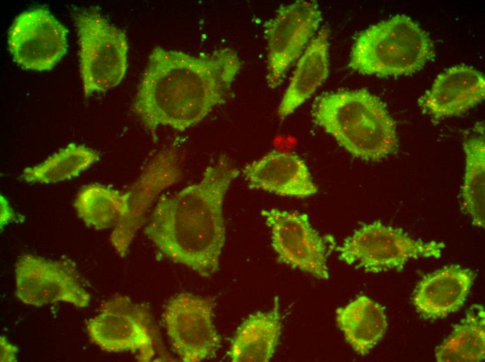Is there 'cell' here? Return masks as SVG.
<instances>
[{
	"instance_id": "cell-1",
	"label": "cell",
	"mask_w": 485,
	"mask_h": 362,
	"mask_svg": "<svg viewBox=\"0 0 485 362\" xmlns=\"http://www.w3.org/2000/svg\"><path fill=\"white\" fill-rule=\"evenodd\" d=\"M242 61L229 48L193 56L161 47L149 57L132 111L153 138L159 127L183 132L224 102Z\"/></svg>"
},
{
	"instance_id": "cell-2",
	"label": "cell",
	"mask_w": 485,
	"mask_h": 362,
	"mask_svg": "<svg viewBox=\"0 0 485 362\" xmlns=\"http://www.w3.org/2000/svg\"><path fill=\"white\" fill-rule=\"evenodd\" d=\"M239 173L221 157L199 182L159 198L144 233L164 257L203 276L218 269L225 242L223 202Z\"/></svg>"
},
{
	"instance_id": "cell-3",
	"label": "cell",
	"mask_w": 485,
	"mask_h": 362,
	"mask_svg": "<svg viewBox=\"0 0 485 362\" xmlns=\"http://www.w3.org/2000/svg\"><path fill=\"white\" fill-rule=\"evenodd\" d=\"M314 122L355 157L378 161L395 152V123L385 104L368 90H340L318 97Z\"/></svg>"
},
{
	"instance_id": "cell-4",
	"label": "cell",
	"mask_w": 485,
	"mask_h": 362,
	"mask_svg": "<svg viewBox=\"0 0 485 362\" xmlns=\"http://www.w3.org/2000/svg\"><path fill=\"white\" fill-rule=\"evenodd\" d=\"M433 56L427 33L409 17L397 15L359 34L348 66L364 74L407 75L422 68Z\"/></svg>"
},
{
	"instance_id": "cell-5",
	"label": "cell",
	"mask_w": 485,
	"mask_h": 362,
	"mask_svg": "<svg viewBox=\"0 0 485 362\" xmlns=\"http://www.w3.org/2000/svg\"><path fill=\"white\" fill-rule=\"evenodd\" d=\"M79 44V69L84 96L117 86L128 69V44L123 31L95 9L73 14Z\"/></svg>"
},
{
	"instance_id": "cell-6",
	"label": "cell",
	"mask_w": 485,
	"mask_h": 362,
	"mask_svg": "<svg viewBox=\"0 0 485 362\" xmlns=\"http://www.w3.org/2000/svg\"><path fill=\"white\" fill-rule=\"evenodd\" d=\"M445 244L411 238L402 230L374 221L362 226L335 249L339 258L366 272L400 270L412 259L438 258Z\"/></svg>"
},
{
	"instance_id": "cell-7",
	"label": "cell",
	"mask_w": 485,
	"mask_h": 362,
	"mask_svg": "<svg viewBox=\"0 0 485 362\" xmlns=\"http://www.w3.org/2000/svg\"><path fill=\"white\" fill-rule=\"evenodd\" d=\"M91 341L108 352L130 351L141 362L155 355V334L148 307L128 296L116 295L105 302L98 315L88 320Z\"/></svg>"
},
{
	"instance_id": "cell-8",
	"label": "cell",
	"mask_w": 485,
	"mask_h": 362,
	"mask_svg": "<svg viewBox=\"0 0 485 362\" xmlns=\"http://www.w3.org/2000/svg\"><path fill=\"white\" fill-rule=\"evenodd\" d=\"M15 295L26 305L40 307L63 301L85 308L91 299L74 263L69 260L23 255L15 266Z\"/></svg>"
},
{
	"instance_id": "cell-9",
	"label": "cell",
	"mask_w": 485,
	"mask_h": 362,
	"mask_svg": "<svg viewBox=\"0 0 485 362\" xmlns=\"http://www.w3.org/2000/svg\"><path fill=\"white\" fill-rule=\"evenodd\" d=\"M321 13L316 1H297L278 8L265 22L267 40V75L270 88L280 85L285 74L317 31Z\"/></svg>"
},
{
	"instance_id": "cell-10",
	"label": "cell",
	"mask_w": 485,
	"mask_h": 362,
	"mask_svg": "<svg viewBox=\"0 0 485 362\" xmlns=\"http://www.w3.org/2000/svg\"><path fill=\"white\" fill-rule=\"evenodd\" d=\"M213 301L180 293L171 297L163 320L171 345L184 362H199L212 356L220 338L213 324Z\"/></svg>"
},
{
	"instance_id": "cell-11",
	"label": "cell",
	"mask_w": 485,
	"mask_h": 362,
	"mask_svg": "<svg viewBox=\"0 0 485 362\" xmlns=\"http://www.w3.org/2000/svg\"><path fill=\"white\" fill-rule=\"evenodd\" d=\"M68 31L43 7L18 15L8 31V47L14 61L26 70L52 69L66 54Z\"/></svg>"
},
{
	"instance_id": "cell-12",
	"label": "cell",
	"mask_w": 485,
	"mask_h": 362,
	"mask_svg": "<svg viewBox=\"0 0 485 362\" xmlns=\"http://www.w3.org/2000/svg\"><path fill=\"white\" fill-rule=\"evenodd\" d=\"M262 215L270 228L272 246L280 262L328 279L327 246L305 214L271 209Z\"/></svg>"
},
{
	"instance_id": "cell-13",
	"label": "cell",
	"mask_w": 485,
	"mask_h": 362,
	"mask_svg": "<svg viewBox=\"0 0 485 362\" xmlns=\"http://www.w3.org/2000/svg\"><path fill=\"white\" fill-rule=\"evenodd\" d=\"M177 152L165 149L148 163L128 190V207L125 214L114 226L110 242L117 253L124 258L137 232L142 226L148 209L157 196L177 182L181 177Z\"/></svg>"
},
{
	"instance_id": "cell-14",
	"label": "cell",
	"mask_w": 485,
	"mask_h": 362,
	"mask_svg": "<svg viewBox=\"0 0 485 362\" xmlns=\"http://www.w3.org/2000/svg\"><path fill=\"white\" fill-rule=\"evenodd\" d=\"M484 74L467 65H456L440 74L419 100L422 110L439 119L461 114L484 99Z\"/></svg>"
},
{
	"instance_id": "cell-15",
	"label": "cell",
	"mask_w": 485,
	"mask_h": 362,
	"mask_svg": "<svg viewBox=\"0 0 485 362\" xmlns=\"http://www.w3.org/2000/svg\"><path fill=\"white\" fill-rule=\"evenodd\" d=\"M243 171L250 189L297 198L318 191L305 162L293 153L270 152L245 166Z\"/></svg>"
},
{
	"instance_id": "cell-16",
	"label": "cell",
	"mask_w": 485,
	"mask_h": 362,
	"mask_svg": "<svg viewBox=\"0 0 485 362\" xmlns=\"http://www.w3.org/2000/svg\"><path fill=\"white\" fill-rule=\"evenodd\" d=\"M475 278L474 272L450 265L424 276L413 296L417 311L426 319L442 318L465 303Z\"/></svg>"
},
{
	"instance_id": "cell-17",
	"label": "cell",
	"mask_w": 485,
	"mask_h": 362,
	"mask_svg": "<svg viewBox=\"0 0 485 362\" xmlns=\"http://www.w3.org/2000/svg\"><path fill=\"white\" fill-rule=\"evenodd\" d=\"M329 30L322 29L311 41L296 65L278 108L284 118L309 99L329 73Z\"/></svg>"
},
{
	"instance_id": "cell-18",
	"label": "cell",
	"mask_w": 485,
	"mask_h": 362,
	"mask_svg": "<svg viewBox=\"0 0 485 362\" xmlns=\"http://www.w3.org/2000/svg\"><path fill=\"white\" fill-rule=\"evenodd\" d=\"M337 323L352 348L366 355L382 339L387 328L383 308L364 295L336 311Z\"/></svg>"
},
{
	"instance_id": "cell-19",
	"label": "cell",
	"mask_w": 485,
	"mask_h": 362,
	"mask_svg": "<svg viewBox=\"0 0 485 362\" xmlns=\"http://www.w3.org/2000/svg\"><path fill=\"white\" fill-rule=\"evenodd\" d=\"M281 331L278 304L270 312L250 315L238 329L229 356L233 362H266L272 356Z\"/></svg>"
},
{
	"instance_id": "cell-20",
	"label": "cell",
	"mask_w": 485,
	"mask_h": 362,
	"mask_svg": "<svg viewBox=\"0 0 485 362\" xmlns=\"http://www.w3.org/2000/svg\"><path fill=\"white\" fill-rule=\"evenodd\" d=\"M465 171L461 188L463 208L475 226L484 227L485 143L484 124L475 125L463 141Z\"/></svg>"
},
{
	"instance_id": "cell-21",
	"label": "cell",
	"mask_w": 485,
	"mask_h": 362,
	"mask_svg": "<svg viewBox=\"0 0 485 362\" xmlns=\"http://www.w3.org/2000/svg\"><path fill=\"white\" fill-rule=\"evenodd\" d=\"M439 362H479L485 357V313L472 305L466 316L454 326L451 335L436 349Z\"/></svg>"
},
{
	"instance_id": "cell-22",
	"label": "cell",
	"mask_w": 485,
	"mask_h": 362,
	"mask_svg": "<svg viewBox=\"0 0 485 362\" xmlns=\"http://www.w3.org/2000/svg\"><path fill=\"white\" fill-rule=\"evenodd\" d=\"M129 193L91 184L83 187L74 202L77 216L87 227L103 230L114 227L125 214Z\"/></svg>"
},
{
	"instance_id": "cell-23",
	"label": "cell",
	"mask_w": 485,
	"mask_h": 362,
	"mask_svg": "<svg viewBox=\"0 0 485 362\" xmlns=\"http://www.w3.org/2000/svg\"><path fill=\"white\" fill-rule=\"evenodd\" d=\"M98 159L94 150L71 143L42 163L24 168L20 178L26 182L56 183L77 176Z\"/></svg>"
},
{
	"instance_id": "cell-24",
	"label": "cell",
	"mask_w": 485,
	"mask_h": 362,
	"mask_svg": "<svg viewBox=\"0 0 485 362\" xmlns=\"http://www.w3.org/2000/svg\"><path fill=\"white\" fill-rule=\"evenodd\" d=\"M1 362L16 361V355L18 349L16 346L10 343L4 336L0 337Z\"/></svg>"
},
{
	"instance_id": "cell-25",
	"label": "cell",
	"mask_w": 485,
	"mask_h": 362,
	"mask_svg": "<svg viewBox=\"0 0 485 362\" xmlns=\"http://www.w3.org/2000/svg\"><path fill=\"white\" fill-rule=\"evenodd\" d=\"M16 214L10 207L6 198L1 196V228L6 224L16 220Z\"/></svg>"
}]
</instances>
